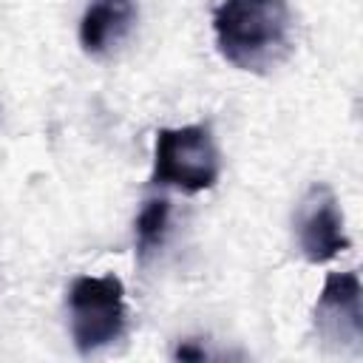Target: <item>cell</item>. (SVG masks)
I'll return each instance as SVG.
<instances>
[{
	"label": "cell",
	"instance_id": "6da1fadb",
	"mask_svg": "<svg viewBox=\"0 0 363 363\" xmlns=\"http://www.w3.org/2000/svg\"><path fill=\"white\" fill-rule=\"evenodd\" d=\"M221 57L241 71H272L292 51V14L286 0H221L213 11Z\"/></svg>",
	"mask_w": 363,
	"mask_h": 363
},
{
	"label": "cell",
	"instance_id": "7a4b0ae2",
	"mask_svg": "<svg viewBox=\"0 0 363 363\" xmlns=\"http://www.w3.org/2000/svg\"><path fill=\"white\" fill-rule=\"evenodd\" d=\"M221 159L207 125H182L156 130L150 182L182 193H201L218 182Z\"/></svg>",
	"mask_w": 363,
	"mask_h": 363
},
{
	"label": "cell",
	"instance_id": "3957f363",
	"mask_svg": "<svg viewBox=\"0 0 363 363\" xmlns=\"http://www.w3.org/2000/svg\"><path fill=\"white\" fill-rule=\"evenodd\" d=\"M71 337L79 354L111 346L125 332V286L116 275H79L68 289Z\"/></svg>",
	"mask_w": 363,
	"mask_h": 363
},
{
	"label": "cell",
	"instance_id": "277c9868",
	"mask_svg": "<svg viewBox=\"0 0 363 363\" xmlns=\"http://www.w3.org/2000/svg\"><path fill=\"white\" fill-rule=\"evenodd\" d=\"M295 233L303 258L312 264H326L343 250H349L343 213L326 184H312L301 199L295 213Z\"/></svg>",
	"mask_w": 363,
	"mask_h": 363
},
{
	"label": "cell",
	"instance_id": "5b68a950",
	"mask_svg": "<svg viewBox=\"0 0 363 363\" xmlns=\"http://www.w3.org/2000/svg\"><path fill=\"white\" fill-rule=\"evenodd\" d=\"M360 278L357 272H329L318 303H315V329L323 340L346 349H360L363 340V306H360Z\"/></svg>",
	"mask_w": 363,
	"mask_h": 363
},
{
	"label": "cell",
	"instance_id": "8992f818",
	"mask_svg": "<svg viewBox=\"0 0 363 363\" xmlns=\"http://www.w3.org/2000/svg\"><path fill=\"white\" fill-rule=\"evenodd\" d=\"M136 17V0H91L79 20V45L88 54H102L119 43Z\"/></svg>",
	"mask_w": 363,
	"mask_h": 363
},
{
	"label": "cell",
	"instance_id": "52a82bcc",
	"mask_svg": "<svg viewBox=\"0 0 363 363\" xmlns=\"http://www.w3.org/2000/svg\"><path fill=\"white\" fill-rule=\"evenodd\" d=\"M170 221V201L167 199H147L145 207L136 216V252L139 258H147L150 252L159 250L164 241Z\"/></svg>",
	"mask_w": 363,
	"mask_h": 363
},
{
	"label": "cell",
	"instance_id": "ba28073f",
	"mask_svg": "<svg viewBox=\"0 0 363 363\" xmlns=\"http://www.w3.org/2000/svg\"><path fill=\"white\" fill-rule=\"evenodd\" d=\"M176 357H179V360H204L207 352H204L201 346H196V343L187 340V343H182V346L176 349Z\"/></svg>",
	"mask_w": 363,
	"mask_h": 363
}]
</instances>
